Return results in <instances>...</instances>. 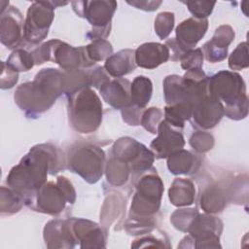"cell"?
<instances>
[{"label":"cell","mask_w":249,"mask_h":249,"mask_svg":"<svg viewBox=\"0 0 249 249\" xmlns=\"http://www.w3.org/2000/svg\"><path fill=\"white\" fill-rule=\"evenodd\" d=\"M64 164L63 153L57 147L49 143L36 145L10 170L7 184L26 199L46 183L49 171L56 174Z\"/></svg>","instance_id":"1"},{"label":"cell","mask_w":249,"mask_h":249,"mask_svg":"<svg viewBox=\"0 0 249 249\" xmlns=\"http://www.w3.org/2000/svg\"><path fill=\"white\" fill-rule=\"evenodd\" d=\"M63 93V70L45 68L36 74L32 82L18 86L14 98L28 117L35 118L50 109Z\"/></svg>","instance_id":"2"},{"label":"cell","mask_w":249,"mask_h":249,"mask_svg":"<svg viewBox=\"0 0 249 249\" xmlns=\"http://www.w3.org/2000/svg\"><path fill=\"white\" fill-rule=\"evenodd\" d=\"M206 84L207 92L223 104L227 117L238 121L247 116L246 85L238 73L223 70L207 77Z\"/></svg>","instance_id":"3"},{"label":"cell","mask_w":249,"mask_h":249,"mask_svg":"<svg viewBox=\"0 0 249 249\" xmlns=\"http://www.w3.org/2000/svg\"><path fill=\"white\" fill-rule=\"evenodd\" d=\"M103 107L98 95L85 88L69 97L68 116L71 126L80 133L94 132L102 122Z\"/></svg>","instance_id":"4"},{"label":"cell","mask_w":249,"mask_h":249,"mask_svg":"<svg viewBox=\"0 0 249 249\" xmlns=\"http://www.w3.org/2000/svg\"><path fill=\"white\" fill-rule=\"evenodd\" d=\"M68 168L89 184L96 183L103 175L105 166L104 151L91 143L73 145L67 155Z\"/></svg>","instance_id":"5"},{"label":"cell","mask_w":249,"mask_h":249,"mask_svg":"<svg viewBox=\"0 0 249 249\" xmlns=\"http://www.w3.org/2000/svg\"><path fill=\"white\" fill-rule=\"evenodd\" d=\"M163 183L156 170L148 171L136 184V192L132 197L129 217H154L160 206L163 194Z\"/></svg>","instance_id":"6"},{"label":"cell","mask_w":249,"mask_h":249,"mask_svg":"<svg viewBox=\"0 0 249 249\" xmlns=\"http://www.w3.org/2000/svg\"><path fill=\"white\" fill-rule=\"evenodd\" d=\"M73 10L92 25L87 36L90 40L105 39L111 29V19L117 8L115 1H74Z\"/></svg>","instance_id":"7"},{"label":"cell","mask_w":249,"mask_h":249,"mask_svg":"<svg viewBox=\"0 0 249 249\" xmlns=\"http://www.w3.org/2000/svg\"><path fill=\"white\" fill-rule=\"evenodd\" d=\"M223 231L222 221L212 215L197 214L192 221L185 237L188 241L182 248H220V235Z\"/></svg>","instance_id":"8"},{"label":"cell","mask_w":249,"mask_h":249,"mask_svg":"<svg viewBox=\"0 0 249 249\" xmlns=\"http://www.w3.org/2000/svg\"><path fill=\"white\" fill-rule=\"evenodd\" d=\"M112 157L126 162L132 174L149 171L155 160L152 150L130 137H122L114 143Z\"/></svg>","instance_id":"9"},{"label":"cell","mask_w":249,"mask_h":249,"mask_svg":"<svg viewBox=\"0 0 249 249\" xmlns=\"http://www.w3.org/2000/svg\"><path fill=\"white\" fill-rule=\"evenodd\" d=\"M54 18V7L50 1H36L27 10L23 26V39L29 44L43 41Z\"/></svg>","instance_id":"10"},{"label":"cell","mask_w":249,"mask_h":249,"mask_svg":"<svg viewBox=\"0 0 249 249\" xmlns=\"http://www.w3.org/2000/svg\"><path fill=\"white\" fill-rule=\"evenodd\" d=\"M68 202V199L57 183L46 182L32 196L25 199L35 211L49 215L60 214Z\"/></svg>","instance_id":"11"},{"label":"cell","mask_w":249,"mask_h":249,"mask_svg":"<svg viewBox=\"0 0 249 249\" xmlns=\"http://www.w3.org/2000/svg\"><path fill=\"white\" fill-rule=\"evenodd\" d=\"M51 61L58 64L63 70L83 69L89 68L94 65V63L89 58L86 47H72L60 40H51Z\"/></svg>","instance_id":"12"},{"label":"cell","mask_w":249,"mask_h":249,"mask_svg":"<svg viewBox=\"0 0 249 249\" xmlns=\"http://www.w3.org/2000/svg\"><path fill=\"white\" fill-rule=\"evenodd\" d=\"M224 115L223 104L207 92L193 107V124L198 128L209 129L214 127Z\"/></svg>","instance_id":"13"},{"label":"cell","mask_w":249,"mask_h":249,"mask_svg":"<svg viewBox=\"0 0 249 249\" xmlns=\"http://www.w3.org/2000/svg\"><path fill=\"white\" fill-rule=\"evenodd\" d=\"M158 137L155 138L150 148L157 159L168 158L171 154L183 149L185 139L180 131L175 130L165 120L158 126Z\"/></svg>","instance_id":"14"},{"label":"cell","mask_w":249,"mask_h":249,"mask_svg":"<svg viewBox=\"0 0 249 249\" xmlns=\"http://www.w3.org/2000/svg\"><path fill=\"white\" fill-rule=\"evenodd\" d=\"M23 17L17 7L11 6L0 18V40L9 49L19 46L23 39Z\"/></svg>","instance_id":"15"},{"label":"cell","mask_w":249,"mask_h":249,"mask_svg":"<svg viewBox=\"0 0 249 249\" xmlns=\"http://www.w3.org/2000/svg\"><path fill=\"white\" fill-rule=\"evenodd\" d=\"M44 240L48 248H73L78 243L72 229V219H55L46 224Z\"/></svg>","instance_id":"16"},{"label":"cell","mask_w":249,"mask_h":249,"mask_svg":"<svg viewBox=\"0 0 249 249\" xmlns=\"http://www.w3.org/2000/svg\"><path fill=\"white\" fill-rule=\"evenodd\" d=\"M72 229L81 248H104L106 231L96 223L86 219H72Z\"/></svg>","instance_id":"17"},{"label":"cell","mask_w":249,"mask_h":249,"mask_svg":"<svg viewBox=\"0 0 249 249\" xmlns=\"http://www.w3.org/2000/svg\"><path fill=\"white\" fill-rule=\"evenodd\" d=\"M234 39V31L231 26L224 24L219 26L210 41L202 46V53L206 60L212 63L224 60L228 55L230 44Z\"/></svg>","instance_id":"18"},{"label":"cell","mask_w":249,"mask_h":249,"mask_svg":"<svg viewBox=\"0 0 249 249\" xmlns=\"http://www.w3.org/2000/svg\"><path fill=\"white\" fill-rule=\"evenodd\" d=\"M208 28L207 18H190L182 21L176 28V44L185 53L193 50L197 42L205 35Z\"/></svg>","instance_id":"19"},{"label":"cell","mask_w":249,"mask_h":249,"mask_svg":"<svg viewBox=\"0 0 249 249\" xmlns=\"http://www.w3.org/2000/svg\"><path fill=\"white\" fill-rule=\"evenodd\" d=\"M130 82L124 78H116L99 88L103 100L115 109H124L131 103Z\"/></svg>","instance_id":"20"},{"label":"cell","mask_w":249,"mask_h":249,"mask_svg":"<svg viewBox=\"0 0 249 249\" xmlns=\"http://www.w3.org/2000/svg\"><path fill=\"white\" fill-rule=\"evenodd\" d=\"M136 66L154 69L166 62L170 57V52L164 44L150 42L139 46L134 52Z\"/></svg>","instance_id":"21"},{"label":"cell","mask_w":249,"mask_h":249,"mask_svg":"<svg viewBox=\"0 0 249 249\" xmlns=\"http://www.w3.org/2000/svg\"><path fill=\"white\" fill-rule=\"evenodd\" d=\"M133 50L125 49L111 54L105 61L104 69L115 78H121L135 70L136 63Z\"/></svg>","instance_id":"22"},{"label":"cell","mask_w":249,"mask_h":249,"mask_svg":"<svg viewBox=\"0 0 249 249\" xmlns=\"http://www.w3.org/2000/svg\"><path fill=\"white\" fill-rule=\"evenodd\" d=\"M201 160L187 150H179L167 158V167L174 175L193 174L198 170Z\"/></svg>","instance_id":"23"},{"label":"cell","mask_w":249,"mask_h":249,"mask_svg":"<svg viewBox=\"0 0 249 249\" xmlns=\"http://www.w3.org/2000/svg\"><path fill=\"white\" fill-rule=\"evenodd\" d=\"M226 191L218 184L207 186L200 196V207L205 213L213 214L223 211L229 201Z\"/></svg>","instance_id":"24"},{"label":"cell","mask_w":249,"mask_h":249,"mask_svg":"<svg viewBox=\"0 0 249 249\" xmlns=\"http://www.w3.org/2000/svg\"><path fill=\"white\" fill-rule=\"evenodd\" d=\"M168 196L170 202L178 207L189 206L194 203L196 197V188L190 179H175L169 190Z\"/></svg>","instance_id":"25"},{"label":"cell","mask_w":249,"mask_h":249,"mask_svg":"<svg viewBox=\"0 0 249 249\" xmlns=\"http://www.w3.org/2000/svg\"><path fill=\"white\" fill-rule=\"evenodd\" d=\"M153 92V84L148 77L137 76L130 85L131 103L144 109L149 103Z\"/></svg>","instance_id":"26"},{"label":"cell","mask_w":249,"mask_h":249,"mask_svg":"<svg viewBox=\"0 0 249 249\" xmlns=\"http://www.w3.org/2000/svg\"><path fill=\"white\" fill-rule=\"evenodd\" d=\"M131 171L128 164L114 157H111L105 165L107 181L113 186H123L129 179Z\"/></svg>","instance_id":"27"},{"label":"cell","mask_w":249,"mask_h":249,"mask_svg":"<svg viewBox=\"0 0 249 249\" xmlns=\"http://www.w3.org/2000/svg\"><path fill=\"white\" fill-rule=\"evenodd\" d=\"M193 106L186 103L166 105L164 108L165 121L172 126L183 128L186 121L192 118Z\"/></svg>","instance_id":"28"},{"label":"cell","mask_w":249,"mask_h":249,"mask_svg":"<svg viewBox=\"0 0 249 249\" xmlns=\"http://www.w3.org/2000/svg\"><path fill=\"white\" fill-rule=\"evenodd\" d=\"M25 197L17 191L5 187H1V199H0V211L2 215H11L18 212L23 203Z\"/></svg>","instance_id":"29"},{"label":"cell","mask_w":249,"mask_h":249,"mask_svg":"<svg viewBox=\"0 0 249 249\" xmlns=\"http://www.w3.org/2000/svg\"><path fill=\"white\" fill-rule=\"evenodd\" d=\"M89 58L93 62L107 59L113 52L112 45L105 39L93 40L89 45L85 46Z\"/></svg>","instance_id":"30"},{"label":"cell","mask_w":249,"mask_h":249,"mask_svg":"<svg viewBox=\"0 0 249 249\" xmlns=\"http://www.w3.org/2000/svg\"><path fill=\"white\" fill-rule=\"evenodd\" d=\"M7 64L16 71L20 72L30 70L34 66L35 62L31 53H28L22 49H18L11 53L7 60Z\"/></svg>","instance_id":"31"},{"label":"cell","mask_w":249,"mask_h":249,"mask_svg":"<svg viewBox=\"0 0 249 249\" xmlns=\"http://www.w3.org/2000/svg\"><path fill=\"white\" fill-rule=\"evenodd\" d=\"M197 214L198 211L195 208L178 209L171 215L170 222L177 230L187 232L192 221Z\"/></svg>","instance_id":"32"},{"label":"cell","mask_w":249,"mask_h":249,"mask_svg":"<svg viewBox=\"0 0 249 249\" xmlns=\"http://www.w3.org/2000/svg\"><path fill=\"white\" fill-rule=\"evenodd\" d=\"M163 112L157 107H151L147 110L143 111L140 124L149 132L156 134L158 131V126L160 123L162 121Z\"/></svg>","instance_id":"33"},{"label":"cell","mask_w":249,"mask_h":249,"mask_svg":"<svg viewBox=\"0 0 249 249\" xmlns=\"http://www.w3.org/2000/svg\"><path fill=\"white\" fill-rule=\"evenodd\" d=\"M174 14L170 12L160 13L155 19V31L161 39H166L174 27Z\"/></svg>","instance_id":"34"},{"label":"cell","mask_w":249,"mask_h":249,"mask_svg":"<svg viewBox=\"0 0 249 249\" xmlns=\"http://www.w3.org/2000/svg\"><path fill=\"white\" fill-rule=\"evenodd\" d=\"M248 62V46L247 42L240 43L229 57V67L231 70H242L247 68Z\"/></svg>","instance_id":"35"},{"label":"cell","mask_w":249,"mask_h":249,"mask_svg":"<svg viewBox=\"0 0 249 249\" xmlns=\"http://www.w3.org/2000/svg\"><path fill=\"white\" fill-rule=\"evenodd\" d=\"M214 137L206 131L195 132L189 140L192 148L197 153H205L211 150L214 146Z\"/></svg>","instance_id":"36"},{"label":"cell","mask_w":249,"mask_h":249,"mask_svg":"<svg viewBox=\"0 0 249 249\" xmlns=\"http://www.w3.org/2000/svg\"><path fill=\"white\" fill-rule=\"evenodd\" d=\"M181 61V67L184 70H193V69H198L202 67L203 63V53L201 49H196V50H190L185 52L181 57L179 58Z\"/></svg>","instance_id":"37"},{"label":"cell","mask_w":249,"mask_h":249,"mask_svg":"<svg viewBox=\"0 0 249 249\" xmlns=\"http://www.w3.org/2000/svg\"><path fill=\"white\" fill-rule=\"evenodd\" d=\"M194 18L198 19L206 18L213 11L216 2L211 1H187L185 2Z\"/></svg>","instance_id":"38"},{"label":"cell","mask_w":249,"mask_h":249,"mask_svg":"<svg viewBox=\"0 0 249 249\" xmlns=\"http://www.w3.org/2000/svg\"><path fill=\"white\" fill-rule=\"evenodd\" d=\"M18 80V72L12 68L7 62H2L0 87L2 89L13 88Z\"/></svg>","instance_id":"39"},{"label":"cell","mask_w":249,"mask_h":249,"mask_svg":"<svg viewBox=\"0 0 249 249\" xmlns=\"http://www.w3.org/2000/svg\"><path fill=\"white\" fill-rule=\"evenodd\" d=\"M143 109L130 103L125 108L122 109L123 120L129 125H139Z\"/></svg>","instance_id":"40"},{"label":"cell","mask_w":249,"mask_h":249,"mask_svg":"<svg viewBox=\"0 0 249 249\" xmlns=\"http://www.w3.org/2000/svg\"><path fill=\"white\" fill-rule=\"evenodd\" d=\"M89 83L90 87L93 86L95 88H100L103 84L106 82L110 81L109 74L106 72L104 67L101 66H96L89 71Z\"/></svg>","instance_id":"41"},{"label":"cell","mask_w":249,"mask_h":249,"mask_svg":"<svg viewBox=\"0 0 249 249\" xmlns=\"http://www.w3.org/2000/svg\"><path fill=\"white\" fill-rule=\"evenodd\" d=\"M56 183L60 186V188L64 192V194L68 199V203L73 204L76 200V191H75L72 183L64 176H58L56 179Z\"/></svg>","instance_id":"42"},{"label":"cell","mask_w":249,"mask_h":249,"mask_svg":"<svg viewBox=\"0 0 249 249\" xmlns=\"http://www.w3.org/2000/svg\"><path fill=\"white\" fill-rule=\"evenodd\" d=\"M163 240L159 239L153 235H148L145 237H141L139 239H136L133 244H131V247L133 248H139V247H169L165 245Z\"/></svg>","instance_id":"43"},{"label":"cell","mask_w":249,"mask_h":249,"mask_svg":"<svg viewBox=\"0 0 249 249\" xmlns=\"http://www.w3.org/2000/svg\"><path fill=\"white\" fill-rule=\"evenodd\" d=\"M127 4L144 11H155L161 4V1H126Z\"/></svg>","instance_id":"44"}]
</instances>
